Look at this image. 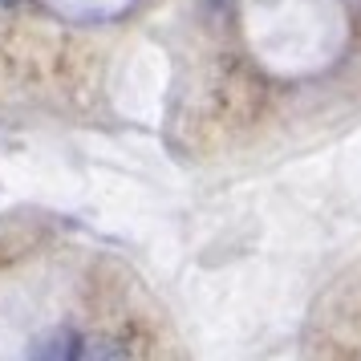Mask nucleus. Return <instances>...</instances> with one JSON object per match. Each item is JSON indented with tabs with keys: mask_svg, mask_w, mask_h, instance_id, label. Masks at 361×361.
Segmentation results:
<instances>
[{
	"mask_svg": "<svg viewBox=\"0 0 361 361\" xmlns=\"http://www.w3.org/2000/svg\"><path fill=\"white\" fill-rule=\"evenodd\" d=\"M0 4H13V0H0Z\"/></svg>",
	"mask_w": 361,
	"mask_h": 361,
	"instance_id": "obj_1",
	"label": "nucleus"
}]
</instances>
